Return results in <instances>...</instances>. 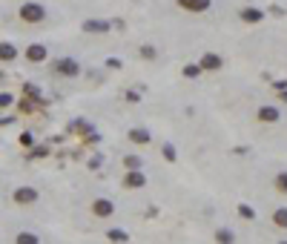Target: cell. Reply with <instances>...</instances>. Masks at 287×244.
<instances>
[{"label":"cell","instance_id":"277c9868","mask_svg":"<svg viewBox=\"0 0 287 244\" xmlns=\"http://www.w3.org/2000/svg\"><path fill=\"white\" fill-rule=\"evenodd\" d=\"M201 69H207V72H218L221 66H224V61L218 58V55H213V52H207L204 58H201V63H198Z\"/></svg>","mask_w":287,"mask_h":244},{"label":"cell","instance_id":"cb8c5ba5","mask_svg":"<svg viewBox=\"0 0 287 244\" xmlns=\"http://www.w3.org/2000/svg\"><path fill=\"white\" fill-rule=\"evenodd\" d=\"M20 144H23V147H32V135H29V132L26 135H20Z\"/></svg>","mask_w":287,"mask_h":244},{"label":"cell","instance_id":"603a6c76","mask_svg":"<svg viewBox=\"0 0 287 244\" xmlns=\"http://www.w3.org/2000/svg\"><path fill=\"white\" fill-rule=\"evenodd\" d=\"M141 55H144V58H155V49H153V46H144Z\"/></svg>","mask_w":287,"mask_h":244},{"label":"cell","instance_id":"7c38bea8","mask_svg":"<svg viewBox=\"0 0 287 244\" xmlns=\"http://www.w3.org/2000/svg\"><path fill=\"white\" fill-rule=\"evenodd\" d=\"M18 58V49L12 44H0V61H15Z\"/></svg>","mask_w":287,"mask_h":244},{"label":"cell","instance_id":"7a4b0ae2","mask_svg":"<svg viewBox=\"0 0 287 244\" xmlns=\"http://www.w3.org/2000/svg\"><path fill=\"white\" fill-rule=\"evenodd\" d=\"M175 3L187 12H207L210 6H213V0H175Z\"/></svg>","mask_w":287,"mask_h":244},{"label":"cell","instance_id":"8fae6325","mask_svg":"<svg viewBox=\"0 0 287 244\" xmlns=\"http://www.w3.org/2000/svg\"><path fill=\"white\" fill-rule=\"evenodd\" d=\"M83 32H109V23H104V20H86Z\"/></svg>","mask_w":287,"mask_h":244},{"label":"cell","instance_id":"5bb4252c","mask_svg":"<svg viewBox=\"0 0 287 244\" xmlns=\"http://www.w3.org/2000/svg\"><path fill=\"white\" fill-rule=\"evenodd\" d=\"M129 141H135V144H147V141H150V132L147 130H132L129 132Z\"/></svg>","mask_w":287,"mask_h":244},{"label":"cell","instance_id":"6da1fadb","mask_svg":"<svg viewBox=\"0 0 287 244\" xmlns=\"http://www.w3.org/2000/svg\"><path fill=\"white\" fill-rule=\"evenodd\" d=\"M20 18H23V23H40V20H46V9L40 3H23Z\"/></svg>","mask_w":287,"mask_h":244},{"label":"cell","instance_id":"ac0fdd59","mask_svg":"<svg viewBox=\"0 0 287 244\" xmlns=\"http://www.w3.org/2000/svg\"><path fill=\"white\" fill-rule=\"evenodd\" d=\"M109 238H112V241H126L129 235H126L124 230H109Z\"/></svg>","mask_w":287,"mask_h":244},{"label":"cell","instance_id":"2e32d148","mask_svg":"<svg viewBox=\"0 0 287 244\" xmlns=\"http://www.w3.org/2000/svg\"><path fill=\"white\" fill-rule=\"evenodd\" d=\"M238 216L242 218H256V210H253L250 204H238Z\"/></svg>","mask_w":287,"mask_h":244},{"label":"cell","instance_id":"3957f363","mask_svg":"<svg viewBox=\"0 0 287 244\" xmlns=\"http://www.w3.org/2000/svg\"><path fill=\"white\" fill-rule=\"evenodd\" d=\"M26 58H29L32 63H40V61H46V58H49V49H46L43 44H32V46L26 49Z\"/></svg>","mask_w":287,"mask_h":244},{"label":"cell","instance_id":"5b68a950","mask_svg":"<svg viewBox=\"0 0 287 244\" xmlns=\"http://www.w3.org/2000/svg\"><path fill=\"white\" fill-rule=\"evenodd\" d=\"M238 18H242L244 23H261V20H264V12L256 9V6H247V9H242V15H238Z\"/></svg>","mask_w":287,"mask_h":244},{"label":"cell","instance_id":"44dd1931","mask_svg":"<svg viewBox=\"0 0 287 244\" xmlns=\"http://www.w3.org/2000/svg\"><path fill=\"white\" fill-rule=\"evenodd\" d=\"M164 158H167V161H175V149H172V144H164Z\"/></svg>","mask_w":287,"mask_h":244},{"label":"cell","instance_id":"4fadbf2b","mask_svg":"<svg viewBox=\"0 0 287 244\" xmlns=\"http://www.w3.org/2000/svg\"><path fill=\"white\" fill-rule=\"evenodd\" d=\"M124 184H126V187H144L147 181H144V175L138 173V170H132V173H129V175L124 178Z\"/></svg>","mask_w":287,"mask_h":244},{"label":"cell","instance_id":"9c48e42d","mask_svg":"<svg viewBox=\"0 0 287 244\" xmlns=\"http://www.w3.org/2000/svg\"><path fill=\"white\" fill-rule=\"evenodd\" d=\"M58 72H61V75H78V63L75 61H69V58H63V61H58Z\"/></svg>","mask_w":287,"mask_h":244},{"label":"cell","instance_id":"ba28073f","mask_svg":"<svg viewBox=\"0 0 287 244\" xmlns=\"http://www.w3.org/2000/svg\"><path fill=\"white\" fill-rule=\"evenodd\" d=\"M112 210H115V207H112V201H109V198H98L95 204H92V213H95V216H101V218H104V216H112Z\"/></svg>","mask_w":287,"mask_h":244},{"label":"cell","instance_id":"7402d4cb","mask_svg":"<svg viewBox=\"0 0 287 244\" xmlns=\"http://www.w3.org/2000/svg\"><path fill=\"white\" fill-rule=\"evenodd\" d=\"M18 241H20V244H35L37 238H35V235H29V233H26V235H18Z\"/></svg>","mask_w":287,"mask_h":244},{"label":"cell","instance_id":"4316f807","mask_svg":"<svg viewBox=\"0 0 287 244\" xmlns=\"http://www.w3.org/2000/svg\"><path fill=\"white\" fill-rule=\"evenodd\" d=\"M278 98H281V101L287 104V89H278Z\"/></svg>","mask_w":287,"mask_h":244},{"label":"cell","instance_id":"ffe728a7","mask_svg":"<svg viewBox=\"0 0 287 244\" xmlns=\"http://www.w3.org/2000/svg\"><path fill=\"white\" fill-rule=\"evenodd\" d=\"M215 238H218V241H233L235 235L230 233V230H218V233H215Z\"/></svg>","mask_w":287,"mask_h":244},{"label":"cell","instance_id":"d6986e66","mask_svg":"<svg viewBox=\"0 0 287 244\" xmlns=\"http://www.w3.org/2000/svg\"><path fill=\"white\" fill-rule=\"evenodd\" d=\"M124 161H126V167H129V170H138V167H141V158H138V155H126Z\"/></svg>","mask_w":287,"mask_h":244},{"label":"cell","instance_id":"8992f818","mask_svg":"<svg viewBox=\"0 0 287 244\" xmlns=\"http://www.w3.org/2000/svg\"><path fill=\"white\" fill-rule=\"evenodd\" d=\"M278 118H281V112H278L276 106H261L259 109V121L261 124H276Z\"/></svg>","mask_w":287,"mask_h":244},{"label":"cell","instance_id":"9a60e30c","mask_svg":"<svg viewBox=\"0 0 287 244\" xmlns=\"http://www.w3.org/2000/svg\"><path fill=\"white\" fill-rule=\"evenodd\" d=\"M273 184H276V190H278V192H284V195H287V170H284V173H278Z\"/></svg>","mask_w":287,"mask_h":244},{"label":"cell","instance_id":"484cf974","mask_svg":"<svg viewBox=\"0 0 287 244\" xmlns=\"http://www.w3.org/2000/svg\"><path fill=\"white\" fill-rule=\"evenodd\" d=\"M12 104V95H0V106H9Z\"/></svg>","mask_w":287,"mask_h":244},{"label":"cell","instance_id":"d4e9b609","mask_svg":"<svg viewBox=\"0 0 287 244\" xmlns=\"http://www.w3.org/2000/svg\"><path fill=\"white\" fill-rule=\"evenodd\" d=\"M138 98H141V92H135V89L132 92H126V101H138Z\"/></svg>","mask_w":287,"mask_h":244},{"label":"cell","instance_id":"52a82bcc","mask_svg":"<svg viewBox=\"0 0 287 244\" xmlns=\"http://www.w3.org/2000/svg\"><path fill=\"white\" fill-rule=\"evenodd\" d=\"M15 201L18 204H32V201H37V192L32 187H20V190H15Z\"/></svg>","mask_w":287,"mask_h":244},{"label":"cell","instance_id":"30bf717a","mask_svg":"<svg viewBox=\"0 0 287 244\" xmlns=\"http://www.w3.org/2000/svg\"><path fill=\"white\" fill-rule=\"evenodd\" d=\"M273 224H276L278 230H287V207H276V213H273Z\"/></svg>","mask_w":287,"mask_h":244},{"label":"cell","instance_id":"e0dca14e","mask_svg":"<svg viewBox=\"0 0 287 244\" xmlns=\"http://www.w3.org/2000/svg\"><path fill=\"white\" fill-rule=\"evenodd\" d=\"M184 75H187V78H198V75H201V66H198V63H189V66H184Z\"/></svg>","mask_w":287,"mask_h":244}]
</instances>
